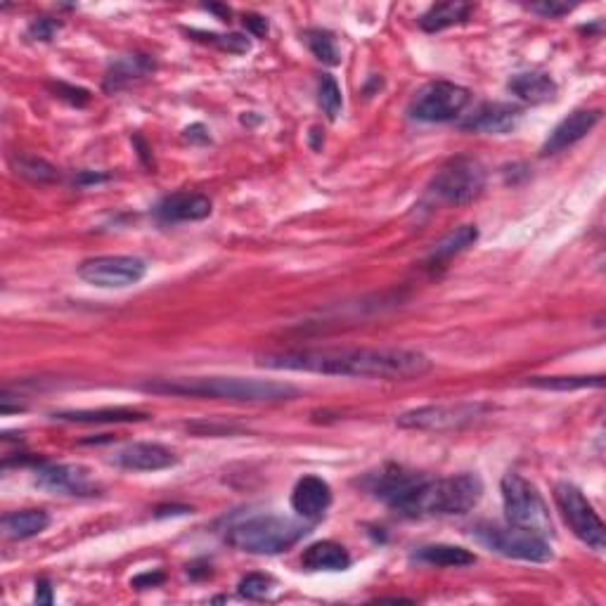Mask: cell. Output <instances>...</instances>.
<instances>
[{
	"label": "cell",
	"instance_id": "15",
	"mask_svg": "<svg viewBox=\"0 0 606 606\" xmlns=\"http://www.w3.org/2000/svg\"><path fill=\"white\" fill-rule=\"evenodd\" d=\"M521 107L509 105V102H486L476 112L469 116L467 121H462V131L472 133H486V135H507L519 126Z\"/></svg>",
	"mask_w": 606,
	"mask_h": 606
},
{
	"label": "cell",
	"instance_id": "13",
	"mask_svg": "<svg viewBox=\"0 0 606 606\" xmlns=\"http://www.w3.org/2000/svg\"><path fill=\"white\" fill-rule=\"evenodd\" d=\"M599 119H602V112H599V109H576V112H571L566 119H562L552 128L540 154H543V157H550V154L569 150V147L580 143V140H583L585 135L599 124Z\"/></svg>",
	"mask_w": 606,
	"mask_h": 606
},
{
	"label": "cell",
	"instance_id": "17",
	"mask_svg": "<svg viewBox=\"0 0 606 606\" xmlns=\"http://www.w3.org/2000/svg\"><path fill=\"white\" fill-rule=\"evenodd\" d=\"M176 462L178 457L173 455V450L161 443H131L114 455L116 467L126 469V472H161Z\"/></svg>",
	"mask_w": 606,
	"mask_h": 606
},
{
	"label": "cell",
	"instance_id": "29",
	"mask_svg": "<svg viewBox=\"0 0 606 606\" xmlns=\"http://www.w3.org/2000/svg\"><path fill=\"white\" fill-rule=\"evenodd\" d=\"M188 36H195V41L216 45L218 50L230 55H247L251 50L249 38L242 34H206V31H188Z\"/></svg>",
	"mask_w": 606,
	"mask_h": 606
},
{
	"label": "cell",
	"instance_id": "27",
	"mask_svg": "<svg viewBox=\"0 0 606 606\" xmlns=\"http://www.w3.org/2000/svg\"><path fill=\"white\" fill-rule=\"evenodd\" d=\"M526 386L543 391H578V389H602L604 377H528Z\"/></svg>",
	"mask_w": 606,
	"mask_h": 606
},
{
	"label": "cell",
	"instance_id": "10",
	"mask_svg": "<svg viewBox=\"0 0 606 606\" xmlns=\"http://www.w3.org/2000/svg\"><path fill=\"white\" fill-rule=\"evenodd\" d=\"M491 405L486 403H438L403 412L396 419L401 429L412 431H457L486 417Z\"/></svg>",
	"mask_w": 606,
	"mask_h": 606
},
{
	"label": "cell",
	"instance_id": "33",
	"mask_svg": "<svg viewBox=\"0 0 606 606\" xmlns=\"http://www.w3.org/2000/svg\"><path fill=\"white\" fill-rule=\"evenodd\" d=\"M528 10L535 12V15H543V17H550V19H559V17L569 15V12L573 10V5L557 3V0H543V3H531V5H528Z\"/></svg>",
	"mask_w": 606,
	"mask_h": 606
},
{
	"label": "cell",
	"instance_id": "28",
	"mask_svg": "<svg viewBox=\"0 0 606 606\" xmlns=\"http://www.w3.org/2000/svg\"><path fill=\"white\" fill-rule=\"evenodd\" d=\"M318 105L330 121H337L344 107V98H341L339 83L334 81V76L322 74L318 81Z\"/></svg>",
	"mask_w": 606,
	"mask_h": 606
},
{
	"label": "cell",
	"instance_id": "18",
	"mask_svg": "<svg viewBox=\"0 0 606 606\" xmlns=\"http://www.w3.org/2000/svg\"><path fill=\"white\" fill-rule=\"evenodd\" d=\"M154 60L150 55H121L109 64L107 74H105V90L107 93H119L133 83L145 81L147 76L154 72Z\"/></svg>",
	"mask_w": 606,
	"mask_h": 606
},
{
	"label": "cell",
	"instance_id": "32",
	"mask_svg": "<svg viewBox=\"0 0 606 606\" xmlns=\"http://www.w3.org/2000/svg\"><path fill=\"white\" fill-rule=\"evenodd\" d=\"M50 90H53V93H55V98L67 100L69 105L83 107V105H88V102H90V93H88V90L69 86V83H62V81L60 83H50Z\"/></svg>",
	"mask_w": 606,
	"mask_h": 606
},
{
	"label": "cell",
	"instance_id": "2",
	"mask_svg": "<svg viewBox=\"0 0 606 606\" xmlns=\"http://www.w3.org/2000/svg\"><path fill=\"white\" fill-rule=\"evenodd\" d=\"M363 486L398 514L412 519L460 517L472 512L483 498V481L476 474L429 479L396 464L367 474Z\"/></svg>",
	"mask_w": 606,
	"mask_h": 606
},
{
	"label": "cell",
	"instance_id": "3",
	"mask_svg": "<svg viewBox=\"0 0 606 606\" xmlns=\"http://www.w3.org/2000/svg\"><path fill=\"white\" fill-rule=\"evenodd\" d=\"M140 389L157 396L180 398H211L228 403H287L299 396V389L287 382L242 377H185V379H154Z\"/></svg>",
	"mask_w": 606,
	"mask_h": 606
},
{
	"label": "cell",
	"instance_id": "21",
	"mask_svg": "<svg viewBox=\"0 0 606 606\" xmlns=\"http://www.w3.org/2000/svg\"><path fill=\"white\" fill-rule=\"evenodd\" d=\"M50 526V514L43 509H22V512L5 514L0 521L3 535L8 540H29L48 531Z\"/></svg>",
	"mask_w": 606,
	"mask_h": 606
},
{
	"label": "cell",
	"instance_id": "1",
	"mask_svg": "<svg viewBox=\"0 0 606 606\" xmlns=\"http://www.w3.org/2000/svg\"><path fill=\"white\" fill-rule=\"evenodd\" d=\"M256 365L268 370L313 372L327 377L408 382L431 372V360L410 348H308V351L261 353Z\"/></svg>",
	"mask_w": 606,
	"mask_h": 606
},
{
	"label": "cell",
	"instance_id": "14",
	"mask_svg": "<svg viewBox=\"0 0 606 606\" xmlns=\"http://www.w3.org/2000/svg\"><path fill=\"white\" fill-rule=\"evenodd\" d=\"M332 505L330 483L315 474H306L296 481L292 491V509L303 521H318Z\"/></svg>",
	"mask_w": 606,
	"mask_h": 606
},
{
	"label": "cell",
	"instance_id": "6",
	"mask_svg": "<svg viewBox=\"0 0 606 606\" xmlns=\"http://www.w3.org/2000/svg\"><path fill=\"white\" fill-rule=\"evenodd\" d=\"M500 491L507 524L528 528V531L545 535V538L552 533L550 509H547L543 495L538 493V488L531 481L524 479L521 474L509 472L502 476Z\"/></svg>",
	"mask_w": 606,
	"mask_h": 606
},
{
	"label": "cell",
	"instance_id": "30",
	"mask_svg": "<svg viewBox=\"0 0 606 606\" xmlns=\"http://www.w3.org/2000/svg\"><path fill=\"white\" fill-rule=\"evenodd\" d=\"M306 43H308V48H311V53L318 57L322 64H327V67H337V64L341 62L337 43H334L332 34H327V31H322V29L306 31Z\"/></svg>",
	"mask_w": 606,
	"mask_h": 606
},
{
	"label": "cell",
	"instance_id": "38",
	"mask_svg": "<svg viewBox=\"0 0 606 606\" xmlns=\"http://www.w3.org/2000/svg\"><path fill=\"white\" fill-rule=\"evenodd\" d=\"M185 138L190 140V143H209V131H206V126L202 124H195L190 126L188 131H185Z\"/></svg>",
	"mask_w": 606,
	"mask_h": 606
},
{
	"label": "cell",
	"instance_id": "39",
	"mask_svg": "<svg viewBox=\"0 0 606 606\" xmlns=\"http://www.w3.org/2000/svg\"><path fill=\"white\" fill-rule=\"evenodd\" d=\"M107 176H102V173H81L79 178H76V185H95V183H105Z\"/></svg>",
	"mask_w": 606,
	"mask_h": 606
},
{
	"label": "cell",
	"instance_id": "7",
	"mask_svg": "<svg viewBox=\"0 0 606 606\" xmlns=\"http://www.w3.org/2000/svg\"><path fill=\"white\" fill-rule=\"evenodd\" d=\"M476 540L486 545L495 554H502L507 559H519V562L545 564L554 557L550 543L545 535L528 531V528L507 524H479L474 528Z\"/></svg>",
	"mask_w": 606,
	"mask_h": 606
},
{
	"label": "cell",
	"instance_id": "19",
	"mask_svg": "<svg viewBox=\"0 0 606 606\" xmlns=\"http://www.w3.org/2000/svg\"><path fill=\"white\" fill-rule=\"evenodd\" d=\"M301 566L306 571H346L351 566V554L334 540H320L303 550Z\"/></svg>",
	"mask_w": 606,
	"mask_h": 606
},
{
	"label": "cell",
	"instance_id": "11",
	"mask_svg": "<svg viewBox=\"0 0 606 606\" xmlns=\"http://www.w3.org/2000/svg\"><path fill=\"white\" fill-rule=\"evenodd\" d=\"M79 277L98 289H126L147 275V263L138 256H95L79 266Z\"/></svg>",
	"mask_w": 606,
	"mask_h": 606
},
{
	"label": "cell",
	"instance_id": "34",
	"mask_svg": "<svg viewBox=\"0 0 606 606\" xmlns=\"http://www.w3.org/2000/svg\"><path fill=\"white\" fill-rule=\"evenodd\" d=\"M57 29H60V24L53 22V19L41 17L29 27V36L34 38V41H53Z\"/></svg>",
	"mask_w": 606,
	"mask_h": 606
},
{
	"label": "cell",
	"instance_id": "31",
	"mask_svg": "<svg viewBox=\"0 0 606 606\" xmlns=\"http://www.w3.org/2000/svg\"><path fill=\"white\" fill-rule=\"evenodd\" d=\"M237 592H240V597L251 599V602H261L273 592V578L263 576V573H249V576L240 580Z\"/></svg>",
	"mask_w": 606,
	"mask_h": 606
},
{
	"label": "cell",
	"instance_id": "8",
	"mask_svg": "<svg viewBox=\"0 0 606 606\" xmlns=\"http://www.w3.org/2000/svg\"><path fill=\"white\" fill-rule=\"evenodd\" d=\"M554 502H557L559 512L583 545H588L592 552L606 550V528L604 521L592 507V502L585 498V493L573 483H559L554 488Z\"/></svg>",
	"mask_w": 606,
	"mask_h": 606
},
{
	"label": "cell",
	"instance_id": "16",
	"mask_svg": "<svg viewBox=\"0 0 606 606\" xmlns=\"http://www.w3.org/2000/svg\"><path fill=\"white\" fill-rule=\"evenodd\" d=\"M214 204L206 195L199 192H176V195L164 197L154 206V216L161 223H190L204 221L211 216Z\"/></svg>",
	"mask_w": 606,
	"mask_h": 606
},
{
	"label": "cell",
	"instance_id": "12",
	"mask_svg": "<svg viewBox=\"0 0 606 606\" xmlns=\"http://www.w3.org/2000/svg\"><path fill=\"white\" fill-rule=\"evenodd\" d=\"M36 483L43 491L64 498H93L100 495V483L90 469L81 464H43L36 472Z\"/></svg>",
	"mask_w": 606,
	"mask_h": 606
},
{
	"label": "cell",
	"instance_id": "5",
	"mask_svg": "<svg viewBox=\"0 0 606 606\" xmlns=\"http://www.w3.org/2000/svg\"><path fill=\"white\" fill-rule=\"evenodd\" d=\"M486 190V169L479 159L455 157L431 178L429 197L441 204L464 206L472 204Z\"/></svg>",
	"mask_w": 606,
	"mask_h": 606
},
{
	"label": "cell",
	"instance_id": "9",
	"mask_svg": "<svg viewBox=\"0 0 606 606\" xmlns=\"http://www.w3.org/2000/svg\"><path fill=\"white\" fill-rule=\"evenodd\" d=\"M469 100H472V93L464 86L450 81H431L417 90L408 114L412 121H422V124H446L464 112Z\"/></svg>",
	"mask_w": 606,
	"mask_h": 606
},
{
	"label": "cell",
	"instance_id": "25",
	"mask_svg": "<svg viewBox=\"0 0 606 606\" xmlns=\"http://www.w3.org/2000/svg\"><path fill=\"white\" fill-rule=\"evenodd\" d=\"M10 166L19 178L29 180V183L36 185L55 183V180L60 178V173H57V169L50 164V161L34 157V154H15V157L10 159Z\"/></svg>",
	"mask_w": 606,
	"mask_h": 606
},
{
	"label": "cell",
	"instance_id": "24",
	"mask_svg": "<svg viewBox=\"0 0 606 606\" xmlns=\"http://www.w3.org/2000/svg\"><path fill=\"white\" fill-rule=\"evenodd\" d=\"M469 12H472V5L469 3H438L431 5V8L419 17V27H422L427 34H438V31L455 27V24L467 22Z\"/></svg>",
	"mask_w": 606,
	"mask_h": 606
},
{
	"label": "cell",
	"instance_id": "26",
	"mask_svg": "<svg viewBox=\"0 0 606 606\" xmlns=\"http://www.w3.org/2000/svg\"><path fill=\"white\" fill-rule=\"evenodd\" d=\"M476 240H479V230H476V225H462V228L450 232L446 240H441L436 244V249L431 251V256H429V263L450 261L453 256L462 254L464 249L472 247Z\"/></svg>",
	"mask_w": 606,
	"mask_h": 606
},
{
	"label": "cell",
	"instance_id": "36",
	"mask_svg": "<svg viewBox=\"0 0 606 606\" xmlns=\"http://www.w3.org/2000/svg\"><path fill=\"white\" fill-rule=\"evenodd\" d=\"M244 27H247L254 36H266L268 34V22L263 17L247 15V17H244Z\"/></svg>",
	"mask_w": 606,
	"mask_h": 606
},
{
	"label": "cell",
	"instance_id": "23",
	"mask_svg": "<svg viewBox=\"0 0 606 606\" xmlns=\"http://www.w3.org/2000/svg\"><path fill=\"white\" fill-rule=\"evenodd\" d=\"M509 90H512L514 95H519L524 102H531V105L552 102L559 93L554 79H550V76L540 74V72H526V74L512 76V79H509Z\"/></svg>",
	"mask_w": 606,
	"mask_h": 606
},
{
	"label": "cell",
	"instance_id": "37",
	"mask_svg": "<svg viewBox=\"0 0 606 606\" xmlns=\"http://www.w3.org/2000/svg\"><path fill=\"white\" fill-rule=\"evenodd\" d=\"M36 604H53V588L45 578L36 583Z\"/></svg>",
	"mask_w": 606,
	"mask_h": 606
},
{
	"label": "cell",
	"instance_id": "35",
	"mask_svg": "<svg viewBox=\"0 0 606 606\" xmlns=\"http://www.w3.org/2000/svg\"><path fill=\"white\" fill-rule=\"evenodd\" d=\"M164 578L166 576L161 571H147V573H140V576H135L131 580V585H133V588H138V590L157 588V585L164 583Z\"/></svg>",
	"mask_w": 606,
	"mask_h": 606
},
{
	"label": "cell",
	"instance_id": "22",
	"mask_svg": "<svg viewBox=\"0 0 606 606\" xmlns=\"http://www.w3.org/2000/svg\"><path fill=\"white\" fill-rule=\"evenodd\" d=\"M412 559L419 564L436 566V569H462V566L476 564V554L464 550L460 545H424L412 554Z\"/></svg>",
	"mask_w": 606,
	"mask_h": 606
},
{
	"label": "cell",
	"instance_id": "4",
	"mask_svg": "<svg viewBox=\"0 0 606 606\" xmlns=\"http://www.w3.org/2000/svg\"><path fill=\"white\" fill-rule=\"evenodd\" d=\"M308 535V526L299 519L280 514H251L230 521L225 528V543L247 554H282L299 545Z\"/></svg>",
	"mask_w": 606,
	"mask_h": 606
},
{
	"label": "cell",
	"instance_id": "20",
	"mask_svg": "<svg viewBox=\"0 0 606 606\" xmlns=\"http://www.w3.org/2000/svg\"><path fill=\"white\" fill-rule=\"evenodd\" d=\"M53 419L67 424H128V422H145L147 415L133 408H102V410L55 412Z\"/></svg>",
	"mask_w": 606,
	"mask_h": 606
}]
</instances>
